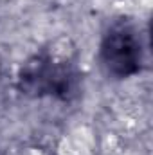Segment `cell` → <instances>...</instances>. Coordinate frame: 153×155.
Here are the masks:
<instances>
[{
	"mask_svg": "<svg viewBox=\"0 0 153 155\" xmlns=\"http://www.w3.org/2000/svg\"><path fill=\"white\" fill-rule=\"evenodd\" d=\"M43 49L31 56L18 71V88L33 97H56L69 101L77 94L79 72L72 58V49Z\"/></svg>",
	"mask_w": 153,
	"mask_h": 155,
	"instance_id": "1",
	"label": "cell"
},
{
	"mask_svg": "<svg viewBox=\"0 0 153 155\" xmlns=\"http://www.w3.org/2000/svg\"><path fill=\"white\" fill-rule=\"evenodd\" d=\"M99 60L114 78L126 79L139 74L144 65V47L139 29L126 20L112 24L101 38Z\"/></svg>",
	"mask_w": 153,
	"mask_h": 155,
	"instance_id": "2",
	"label": "cell"
}]
</instances>
